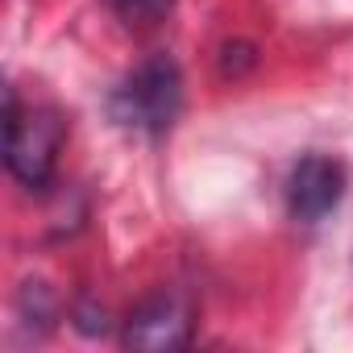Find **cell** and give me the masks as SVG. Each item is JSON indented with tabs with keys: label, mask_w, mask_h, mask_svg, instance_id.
Masks as SVG:
<instances>
[{
	"label": "cell",
	"mask_w": 353,
	"mask_h": 353,
	"mask_svg": "<svg viewBox=\"0 0 353 353\" xmlns=\"http://www.w3.org/2000/svg\"><path fill=\"white\" fill-rule=\"evenodd\" d=\"M63 141H67L63 112L46 104H21L17 88L5 92V166L21 188L42 192L54 179Z\"/></svg>",
	"instance_id": "obj_1"
},
{
	"label": "cell",
	"mask_w": 353,
	"mask_h": 353,
	"mask_svg": "<svg viewBox=\"0 0 353 353\" xmlns=\"http://www.w3.org/2000/svg\"><path fill=\"white\" fill-rule=\"evenodd\" d=\"M112 121L145 133V137H162L174 121H179L183 108V75L179 63L170 54H150L145 63H137L112 92L108 100Z\"/></svg>",
	"instance_id": "obj_2"
},
{
	"label": "cell",
	"mask_w": 353,
	"mask_h": 353,
	"mask_svg": "<svg viewBox=\"0 0 353 353\" xmlns=\"http://www.w3.org/2000/svg\"><path fill=\"white\" fill-rule=\"evenodd\" d=\"M192 303L179 291H154L145 295L129 316L121 341L141 353H166V349H183L192 341Z\"/></svg>",
	"instance_id": "obj_3"
},
{
	"label": "cell",
	"mask_w": 353,
	"mask_h": 353,
	"mask_svg": "<svg viewBox=\"0 0 353 353\" xmlns=\"http://www.w3.org/2000/svg\"><path fill=\"white\" fill-rule=\"evenodd\" d=\"M345 188H349V174H345L341 158L303 154L287 174V212H291V221H299V225L324 221L345 200Z\"/></svg>",
	"instance_id": "obj_4"
},
{
	"label": "cell",
	"mask_w": 353,
	"mask_h": 353,
	"mask_svg": "<svg viewBox=\"0 0 353 353\" xmlns=\"http://www.w3.org/2000/svg\"><path fill=\"white\" fill-rule=\"evenodd\" d=\"M112 9H117V17H121L125 26L150 30V26H158V21L174 9V0H112Z\"/></svg>",
	"instance_id": "obj_5"
}]
</instances>
